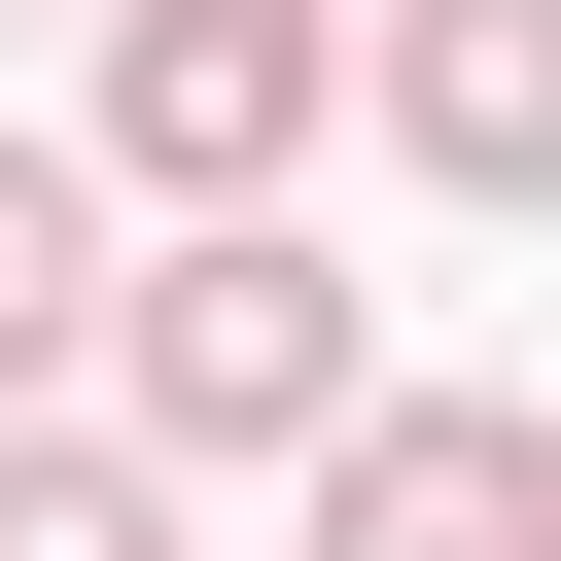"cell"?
Masks as SVG:
<instances>
[{
  "label": "cell",
  "instance_id": "cell-6",
  "mask_svg": "<svg viewBox=\"0 0 561 561\" xmlns=\"http://www.w3.org/2000/svg\"><path fill=\"white\" fill-rule=\"evenodd\" d=\"M0 561H175V456H105V421H0Z\"/></svg>",
  "mask_w": 561,
  "mask_h": 561
},
{
  "label": "cell",
  "instance_id": "cell-1",
  "mask_svg": "<svg viewBox=\"0 0 561 561\" xmlns=\"http://www.w3.org/2000/svg\"><path fill=\"white\" fill-rule=\"evenodd\" d=\"M105 386H140L105 456H316V421L386 386V316L316 280V210H175V245L105 280Z\"/></svg>",
  "mask_w": 561,
  "mask_h": 561
},
{
  "label": "cell",
  "instance_id": "cell-4",
  "mask_svg": "<svg viewBox=\"0 0 561 561\" xmlns=\"http://www.w3.org/2000/svg\"><path fill=\"white\" fill-rule=\"evenodd\" d=\"M386 140H421L456 210H526V175H561V0H386Z\"/></svg>",
  "mask_w": 561,
  "mask_h": 561
},
{
  "label": "cell",
  "instance_id": "cell-3",
  "mask_svg": "<svg viewBox=\"0 0 561 561\" xmlns=\"http://www.w3.org/2000/svg\"><path fill=\"white\" fill-rule=\"evenodd\" d=\"M316 561H561V421L526 386H351L316 421Z\"/></svg>",
  "mask_w": 561,
  "mask_h": 561
},
{
  "label": "cell",
  "instance_id": "cell-5",
  "mask_svg": "<svg viewBox=\"0 0 561 561\" xmlns=\"http://www.w3.org/2000/svg\"><path fill=\"white\" fill-rule=\"evenodd\" d=\"M70 351H105V175H70V140H0V421H35Z\"/></svg>",
  "mask_w": 561,
  "mask_h": 561
},
{
  "label": "cell",
  "instance_id": "cell-2",
  "mask_svg": "<svg viewBox=\"0 0 561 561\" xmlns=\"http://www.w3.org/2000/svg\"><path fill=\"white\" fill-rule=\"evenodd\" d=\"M316 105H351L316 0H105V140H70V175H140V210H280Z\"/></svg>",
  "mask_w": 561,
  "mask_h": 561
}]
</instances>
